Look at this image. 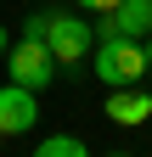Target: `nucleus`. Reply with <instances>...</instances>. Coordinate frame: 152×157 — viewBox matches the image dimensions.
<instances>
[{
	"label": "nucleus",
	"instance_id": "obj_1",
	"mask_svg": "<svg viewBox=\"0 0 152 157\" xmlns=\"http://www.w3.org/2000/svg\"><path fill=\"white\" fill-rule=\"evenodd\" d=\"M90 73H96L107 90L141 84L146 78V45L130 39V34H102V45H90Z\"/></svg>",
	"mask_w": 152,
	"mask_h": 157
},
{
	"label": "nucleus",
	"instance_id": "obj_2",
	"mask_svg": "<svg viewBox=\"0 0 152 157\" xmlns=\"http://www.w3.org/2000/svg\"><path fill=\"white\" fill-rule=\"evenodd\" d=\"M90 45H96V28H90L85 17H73V11H51V23H45V51L56 56V67L85 62Z\"/></svg>",
	"mask_w": 152,
	"mask_h": 157
},
{
	"label": "nucleus",
	"instance_id": "obj_3",
	"mask_svg": "<svg viewBox=\"0 0 152 157\" xmlns=\"http://www.w3.org/2000/svg\"><path fill=\"white\" fill-rule=\"evenodd\" d=\"M6 73H11V84H23V90H51V78H56V56L45 51V39H17V45L6 51Z\"/></svg>",
	"mask_w": 152,
	"mask_h": 157
},
{
	"label": "nucleus",
	"instance_id": "obj_4",
	"mask_svg": "<svg viewBox=\"0 0 152 157\" xmlns=\"http://www.w3.org/2000/svg\"><path fill=\"white\" fill-rule=\"evenodd\" d=\"M34 124H40V95L6 78V84H0V135L11 140V135H28Z\"/></svg>",
	"mask_w": 152,
	"mask_h": 157
},
{
	"label": "nucleus",
	"instance_id": "obj_5",
	"mask_svg": "<svg viewBox=\"0 0 152 157\" xmlns=\"http://www.w3.org/2000/svg\"><path fill=\"white\" fill-rule=\"evenodd\" d=\"M102 107H107V118H113V124H124V129H141L146 118H152V95H146V90H135V84H118V90H113Z\"/></svg>",
	"mask_w": 152,
	"mask_h": 157
},
{
	"label": "nucleus",
	"instance_id": "obj_6",
	"mask_svg": "<svg viewBox=\"0 0 152 157\" xmlns=\"http://www.w3.org/2000/svg\"><path fill=\"white\" fill-rule=\"evenodd\" d=\"M102 34H130V39H146V34H152V0H118V6L102 17Z\"/></svg>",
	"mask_w": 152,
	"mask_h": 157
},
{
	"label": "nucleus",
	"instance_id": "obj_7",
	"mask_svg": "<svg viewBox=\"0 0 152 157\" xmlns=\"http://www.w3.org/2000/svg\"><path fill=\"white\" fill-rule=\"evenodd\" d=\"M34 157H90V146L79 140V135H51V140L34 146Z\"/></svg>",
	"mask_w": 152,
	"mask_h": 157
},
{
	"label": "nucleus",
	"instance_id": "obj_8",
	"mask_svg": "<svg viewBox=\"0 0 152 157\" xmlns=\"http://www.w3.org/2000/svg\"><path fill=\"white\" fill-rule=\"evenodd\" d=\"M45 23H51V11H34L23 23V39H45Z\"/></svg>",
	"mask_w": 152,
	"mask_h": 157
},
{
	"label": "nucleus",
	"instance_id": "obj_9",
	"mask_svg": "<svg viewBox=\"0 0 152 157\" xmlns=\"http://www.w3.org/2000/svg\"><path fill=\"white\" fill-rule=\"evenodd\" d=\"M73 6H85V11H96V17H107L113 6H118V0H73Z\"/></svg>",
	"mask_w": 152,
	"mask_h": 157
},
{
	"label": "nucleus",
	"instance_id": "obj_10",
	"mask_svg": "<svg viewBox=\"0 0 152 157\" xmlns=\"http://www.w3.org/2000/svg\"><path fill=\"white\" fill-rule=\"evenodd\" d=\"M6 51H11V39H6V28H0V62H6Z\"/></svg>",
	"mask_w": 152,
	"mask_h": 157
},
{
	"label": "nucleus",
	"instance_id": "obj_11",
	"mask_svg": "<svg viewBox=\"0 0 152 157\" xmlns=\"http://www.w3.org/2000/svg\"><path fill=\"white\" fill-rule=\"evenodd\" d=\"M141 45H146V67H152V34H146V39H141Z\"/></svg>",
	"mask_w": 152,
	"mask_h": 157
},
{
	"label": "nucleus",
	"instance_id": "obj_12",
	"mask_svg": "<svg viewBox=\"0 0 152 157\" xmlns=\"http://www.w3.org/2000/svg\"><path fill=\"white\" fill-rule=\"evenodd\" d=\"M113 157H130V151H113Z\"/></svg>",
	"mask_w": 152,
	"mask_h": 157
},
{
	"label": "nucleus",
	"instance_id": "obj_13",
	"mask_svg": "<svg viewBox=\"0 0 152 157\" xmlns=\"http://www.w3.org/2000/svg\"><path fill=\"white\" fill-rule=\"evenodd\" d=\"M0 146H6V135H0Z\"/></svg>",
	"mask_w": 152,
	"mask_h": 157
}]
</instances>
